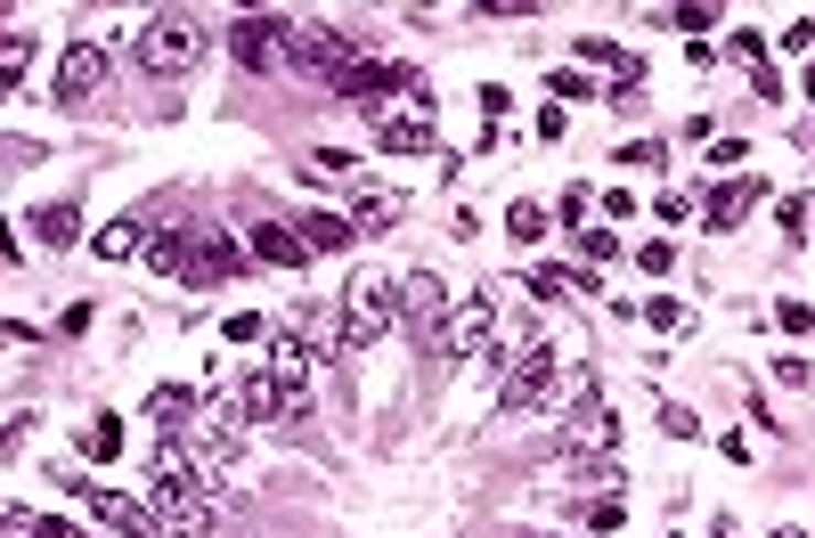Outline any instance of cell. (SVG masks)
Returning a JSON list of instances; mask_svg holds the SVG:
<instances>
[{
    "label": "cell",
    "mask_w": 815,
    "mask_h": 538,
    "mask_svg": "<svg viewBox=\"0 0 815 538\" xmlns=\"http://www.w3.org/2000/svg\"><path fill=\"white\" fill-rule=\"evenodd\" d=\"M33 237H41V245H82V204H41V213H33Z\"/></svg>",
    "instance_id": "cell-19"
},
{
    "label": "cell",
    "mask_w": 815,
    "mask_h": 538,
    "mask_svg": "<svg viewBox=\"0 0 815 538\" xmlns=\"http://www.w3.org/2000/svg\"><path fill=\"white\" fill-rule=\"evenodd\" d=\"M204 57V25L196 17H148L139 25V66L148 74H187Z\"/></svg>",
    "instance_id": "cell-5"
},
{
    "label": "cell",
    "mask_w": 815,
    "mask_h": 538,
    "mask_svg": "<svg viewBox=\"0 0 815 538\" xmlns=\"http://www.w3.org/2000/svg\"><path fill=\"white\" fill-rule=\"evenodd\" d=\"M629 523V498H620V489H596L588 498V530H620Z\"/></svg>",
    "instance_id": "cell-24"
},
{
    "label": "cell",
    "mask_w": 815,
    "mask_h": 538,
    "mask_svg": "<svg viewBox=\"0 0 815 538\" xmlns=\"http://www.w3.org/2000/svg\"><path fill=\"white\" fill-rule=\"evenodd\" d=\"M139 245H156V237H148V213H139V220H115V229H98V261H131Z\"/></svg>",
    "instance_id": "cell-20"
},
{
    "label": "cell",
    "mask_w": 815,
    "mask_h": 538,
    "mask_svg": "<svg viewBox=\"0 0 815 538\" xmlns=\"http://www.w3.org/2000/svg\"><path fill=\"white\" fill-rule=\"evenodd\" d=\"M750 204H766V180H759V172H750V180H742V172H734V180H718V189L701 196V229H718V237H726V229H742Z\"/></svg>",
    "instance_id": "cell-10"
},
{
    "label": "cell",
    "mask_w": 815,
    "mask_h": 538,
    "mask_svg": "<svg viewBox=\"0 0 815 538\" xmlns=\"http://www.w3.org/2000/svg\"><path fill=\"white\" fill-rule=\"evenodd\" d=\"M636 269H644V278H668V269H677V245H668V237L636 245Z\"/></svg>",
    "instance_id": "cell-27"
},
{
    "label": "cell",
    "mask_w": 815,
    "mask_h": 538,
    "mask_svg": "<svg viewBox=\"0 0 815 538\" xmlns=\"http://www.w3.org/2000/svg\"><path fill=\"white\" fill-rule=\"evenodd\" d=\"M294 343L310 351V359H343V351H351L343 310H294Z\"/></svg>",
    "instance_id": "cell-13"
},
{
    "label": "cell",
    "mask_w": 815,
    "mask_h": 538,
    "mask_svg": "<svg viewBox=\"0 0 815 538\" xmlns=\"http://www.w3.org/2000/svg\"><path fill=\"white\" fill-rule=\"evenodd\" d=\"M408 196L400 189H351V229H400Z\"/></svg>",
    "instance_id": "cell-15"
},
{
    "label": "cell",
    "mask_w": 815,
    "mask_h": 538,
    "mask_svg": "<svg viewBox=\"0 0 815 538\" xmlns=\"http://www.w3.org/2000/svg\"><path fill=\"white\" fill-rule=\"evenodd\" d=\"M0 74H9V90L25 82V25H9V41H0Z\"/></svg>",
    "instance_id": "cell-29"
},
{
    "label": "cell",
    "mask_w": 815,
    "mask_h": 538,
    "mask_svg": "<svg viewBox=\"0 0 815 538\" xmlns=\"http://www.w3.org/2000/svg\"><path fill=\"white\" fill-rule=\"evenodd\" d=\"M775 326H783V335H815V310L791 294V302H775Z\"/></svg>",
    "instance_id": "cell-31"
},
{
    "label": "cell",
    "mask_w": 815,
    "mask_h": 538,
    "mask_svg": "<svg viewBox=\"0 0 815 538\" xmlns=\"http://www.w3.org/2000/svg\"><path fill=\"white\" fill-rule=\"evenodd\" d=\"M107 82H115V57L98 50V41H74L66 66H57V107H90Z\"/></svg>",
    "instance_id": "cell-8"
},
{
    "label": "cell",
    "mask_w": 815,
    "mask_h": 538,
    "mask_svg": "<svg viewBox=\"0 0 815 538\" xmlns=\"http://www.w3.org/2000/svg\"><path fill=\"white\" fill-rule=\"evenodd\" d=\"M742 155H750V148H742V139H718V148H709V163H718V172H726V180H734V172H742Z\"/></svg>",
    "instance_id": "cell-36"
},
{
    "label": "cell",
    "mask_w": 815,
    "mask_h": 538,
    "mask_svg": "<svg viewBox=\"0 0 815 538\" xmlns=\"http://www.w3.org/2000/svg\"><path fill=\"white\" fill-rule=\"evenodd\" d=\"M148 261L172 286H228L245 261H254V245H237L228 229H213V220H180V229H163L148 245Z\"/></svg>",
    "instance_id": "cell-1"
},
{
    "label": "cell",
    "mask_w": 815,
    "mask_h": 538,
    "mask_svg": "<svg viewBox=\"0 0 815 538\" xmlns=\"http://www.w3.org/2000/svg\"><path fill=\"white\" fill-rule=\"evenodd\" d=\"M375 148H384V155H425V148H432V107L384 115V122H375Z\"/></svg>",
    "instance_id": "cell-14"
},
{
    "label": "cell",
    "mask_w": 815,
    "mask_h": 538,
    "mask_svg": "<svg viewBox=\"0 0 815 538\" xmlns=\"http://www.w3.org/2000/svg\"><path fill=\"white\" fill-rule=\"evenodd\" d=\"M555 400V343H522V359L497 376V417H530V408Z\"/></svg>",
    "instance_id": "cell-4"
},
{
    "label": "cell",
    "mask_w": 815,
    "mask_h": 538,
    "mask_svg": "<svg viewBox=\"0 0 815 538\" xmlns=\"http://www.w3.org/2000/svg\"><path fill=\"white\" fill-rule=\"evenodd\" d=\"M661 25H685V33H709V25H718V9H709V0H694V9H668Z\"/></svg>",
    "instance_id": "cell-33"
},
{
    "label": "cell",
    "mask_w": 815,
    "mask_h": 538,
    "mask_svg": "<svg viewBox=\"0 0 815 538\" xmlns=\"http://www.w3.org/2000/svg\"><path fill=\"white\" fill-rule=\"evenodd\" d=\"M775 41H783V50H815V17H791Z\"/></svg>",
    "instance_id": "cell-38"
},
{
    "label": "cell",
    "mask_w": 815,
    "mask_h": 538,
    "mask_svg": "<svg viewBox=\"0 0 815 538\" xmlns=\"http://www.w3.org/2000/svg\"><path fill=\"white\" fill-rule=\"evenodd\" d=\"M766 538H807V530H800V523H783V530H766Z\"/></svg>",
    "instance_id": "cell-41"
},
{
    "label": "cell",
    "mask_w": 815,
    "mask_h": 538,
    "mask_svg": "<svg viewBox=\"0 0 815 538\" xmlns=\"http://www.w3.org/2000/svg\"><path fill=\"white\" fill-rule=\"evenodd\" d=\"M775 384H791V391H815V359H800V351H783V359H775Z\"/></svg>",
    "instance_id": "cell-28"
},
{
    "label": "cell",
    "mask_w": 815,
    "mask_h": 538,
    "mask_svg": "<svg viewBox=\"0 0 815 538\" xmlns=\"http://www.w3.org/2000/svg\"><path fill=\"white\" fill-rule=\"evenodd\" d=\"M579 254H588V261H612L620 237H612V229H579Z\"/></svg>",
    "instance_id": "cell-35"
},
{
    "label": "cell",
    "mask_w": 815,
    "mask_h": 538,
    "mask_svg": "<svg viewBox=\"0 0 815 538\" xmlns=\"http://www.w3.org/2000/svg\"><path fill=\"white\" fill-rule=\"evenodd\" d=\"M775 220H783V237H807V196H775Z\"/></svg>",
    "instance_id": "cell-34"
},
{
    "label": "cell",
    "mask_w": 815,
    "mask_h": 538,
    "mask_svg": "<svg viewBox=\"0 0 815 538\" xmlns=\"http://www.w3.org/2000/svg\"><path fill=\"white\" fill-rule=\"evenodd\" d=\"M254 261H269V269H302V261H310V237L286 229V220H261V229H254Z\"/></svg>",
    "instance_id": "cell-16"
},
{
    "label": "cell",
    "mask_w": 815,
    "mask_h": 538,
    "mask_svg": "<svg viewBox=\"0 0 815 538\" xmlns=\"http://www.w3.org/2000/svg\"><path fill=\"white\" fill-rule=\"evenodd\" d=\"M530 286L538 302H555V294H596V269H571V261H547V269H530Z\"/></svg>",
    "instance_id": "cell-18"
},
{
    "label": "cell",
    "mask_w": 815,
    "mask_h": 538,
    "mask_svg": "<svg viewBox=\"0 0 815 538\" xmlns=\"http://www.w3.org/2000/svg\"><path fill=\"white\" fill-rule=\"evenodd\" d=\"M228 50L261 74H302V25L294 17H237L228 25Z\"/></svg>",
    "instance_id": "cell-2"
},
{
    "label": "cell",
    "mask_w": 815,
    "mask_h": 538,
    "mask_svg": "<svg viewBox=\"0 0 815 538\" xmlns=\"http://www.w3.org/2000/svg\"><path fill=\"white\" fill-rule=\"evenodd\" d=\"M261 335H269V326L254 319V310H237V319H228V343H261Z\"/></svg>",
    "instance_id": "cell-39"
},
{
    "label": "cell",
    "mask_w": 815,
    "mask_h": 538,
    "mask_svg": "<svg viewBox=\"0 0 815 538\" xmlns=\"http://www.w3.org/2000/svg\"><path fill=\"white\" fill-rule=\"evenodd\" d=\"M807 98H815V66H807Z\"/></svg>",
    "instance_id": "cell-42"
},
{
    "label": "cell",
    "mask_w": 815,
    "mask_h": 538,
    "mask_svg": "<svg viewBox=\"0 0 815 538\" xmlns=\"http://www.w3.org/2000/svg\"><path fill=\"white\" fill-rule=\"evenodd\" d=\"M302 237H310V254H343V245H351V213H302Z\"/></svg>",
    "instance_id": "cell-21"
},
{
    "label": "cell",
    "mask_w": 815,
    "mask_h": 538,
    "mask_svg": "<svg viewBox=\"0 0 815 538\" xmlns=\"http://www.w3.org/2000/svg\"><path fill=\"white\" fill-rule=\"evenodd\" d=\"M310 163H319V172H334V180H343V172H360V155H351V148H319Z\"/></svg>",
    "instance_id": "cell-37"
},
{
    "label": "cell",
    "mask_w": 815,
    "mask_h": 538,
    "mask_svg": "<svg viewBox=\"0 0 815 538\" xmlns=\"http://www.w3.org/2000/svg\"><path fill=\"white\" fill-rule=\"evenodd\" d=\"M449 302H457V294H449V278H432V269L400 278V319H408V335H416V343H425L432 326L449 319Z\"/></svg>",
    "instance_id": "cell-11"
},
{
    "label": "cell",
    "mask_w": 815,
    "mask_h": 538,
    "mask_svg": "<svg viewBox=\"0 0 815 538\" xmlns=\"http://www.w3.org/2000/svg\"><path fill=\"white\" fill-rule=\"evenodd\" d=\"M66 489H74V498L90 506V514H98L107 530H122V538H163L156 506H131V498H115V489H98V482H74V473H66Z\"/></svg>",
    "instance_id": "cell-9"
},
{
    "label": "cell",
    "mask_w": 815,
    "mask_h": 538,
    "mask_svg": "<svg viewBox=\"0 0 815 538\" xmlns=\"http://www.w3.org/2000/svg\"><path fill=\"white\" fill-rule=\"evenodd\" d=\"M490 335H497V302H490V294H457L449 319L425 335V351H441V359H473Z\"/></svg>",
    "instance_id": "cell-6"
},
{
    "label": "cell",
    "mask_w": 815,
    "mask_h": 538,
    "mask_svg": "<svg viewBox=\"0 0 815 538\" xmlns=\"http://www.w3.org/2000/svg\"><path fill=\"white\" fill-rule=\"evenodd\" d=\"M620 163H636V172H661L668 148H661V139H629V148H620Z\"/></svg>",
    "instance_id": "cell-32"
},
{
    "label": "cell",
    "mask_w": 815,
    "mask_h": 538,
    "mask_svg": "<svg viewBox=\"0 0 815 538\" xmlns=\"http://www.w3.org/2000/svg\"><path fill=\"white\" fill-rule=\"evenodd\" d=\"M506 237H514V245H538V237H547V204H530V196H522L514 213H506Z\"/></svg>",
    "instance_id": "cell-23"
},
{
    "label": "cell",
    "mask_w": 815,
    "mask_h": 538,
    "mask_svg": "<svg viewBox=\"0 0 815 538\" xmlns=\"http://www.w3.org/2000/svg\"><path fill=\"white\" fill-rule=\"evenodd\" d=\"M392 319H400V278H384V269H351V286H343L351 351H367L375 335H392Z\"/></svg>",
    "instance_id": "cell-3"
},
{
    "label": "cell",
    "mask_w": 815,
    "mask_h": 538,
    "mask_svg": "<svg viewBox=\"0 0 815 538\" xmlns=\"http://www.w3.org/2000/svg\"><path fill=\"white\" fill-rule=\"evenodd\" d=\"M661 432H668V441H694L701 417H694V408H677V400H661Z\"/></svg>",
    "instance_id": "cell-30"
},
{
    "label": "cell",
    "mask_w": 815,
    "mask_h": 538,
    "mask_svg": "<svg viewBox=\"0 0 815 538\" xmlns=\"http://www.w3.org/2000/svg\"><path fill=\"white\" fill-rule=\"evenodd\" d=\"M148 506H156L163 538H213V498H204L196 482H156Z\"/></svg>",
    "instance_id": "cell-7"
},
{
    "label": "cell",
    "mask_w": 815,
    "mask_h": 538,
    "mask_svg": "<svg viewBox=\"0 0 815 538\" xmlns=\"http://www.w3.org/2000/svg\"><path fill=\"white\" fill-rule=\"evenodd\" d=\"M82 458H90V465H115V458H122V424H115V417H90V424H82Z\"/></svg>",
    "instance_id": "cell-22"
},
{
    "label": "cell",
    "mask_w": 815,
    "mask_h": 538,
    "mask_svg": "<svg viewBox=\"0 0 815 538\" xmlns=\"http://www.w3.org/2000/svg\"><path fill=\"white\" fill-rule=\"evenodd\" d=\"M294 408H302V400L278 384V367H269V359L237 384V417H245V424H278V417H294Z\"/></svg>",
    "instance_id": "cell-12"
},
{
    "label": "cell",
    "mask_w": 815,
    "mask_h": 538,
    "mask_svg": "<svg viewBox=\"0 0 815 538\" xmlns=\"http://www.w3.org/2000/svg\"><path fill=\"white\" fill-rule=\"evenodd\" d=\"M547 90H555V107H571V98H603V90H596V82L579 74V66H562V74L547 82Z\"/></svg>",
    "instance_id": "cell-26"
},
{
    "label": "cell",
    "mask_w": 815,
    "mask_h": 538,
    "mask_svg": "<svg viewBox=\"0 0 815 538\" xmlns=\"http://www.w3.org/2000/svg\"><path fill=\"white\" fill-rule=\"evenodd\" d=\"M148 417H156L163 441H180L187 417H196V391H187V384H156V391H148Z\"/></svg>",
    "instance_id": "cell-17"
},
{
    "label": "cell",
    "mask_w": 815,
    "mask_h": 538,
    "mask_svg": "<svg viewBox=\"0 0 815 538\" xmlns=\"http://www.w3.org/2000/svg\"><path fill=\"white\" fill-rule=\"evenodd\" d=\"M644 326H653V335H677V326H685V302H677V294H653V302H644Z\"/></svg>",
    "instance_id": "cell-25"
},
{
    "label": "cell",
    "mask_w": 815,
    "mask_h": 538,
    "mask_svg": "<svg viewBox=\"0 0 815 538\" xmlns=\"http://www.w3.org/2000/svg\"><path fill=\"white\" fill-rule=\"evenodd\" d=\"M33 538H82L74 523H57V514H41V523H33Z\"/></svg>",
    "instance_id": "cell-40"
}]
</instances>
